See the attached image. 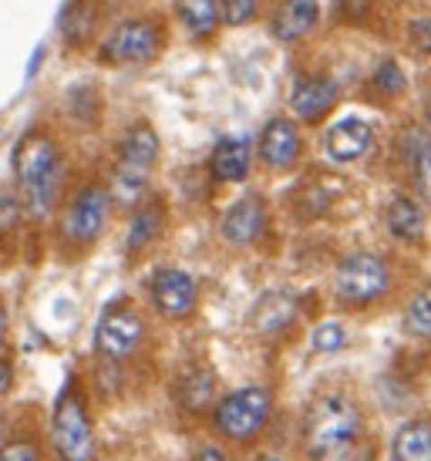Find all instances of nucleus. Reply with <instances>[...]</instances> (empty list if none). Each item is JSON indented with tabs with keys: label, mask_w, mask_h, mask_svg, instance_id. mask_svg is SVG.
Segmentation results:
<instances>
[{
	"label": "nucleus",
	"mask_w": 431,
	"mask_h": 461,
	"mask_svg": "<svg viewBox=\"0 0 431 461\" xmlns=\"http://www.w3.org/2000/svg\"><path fill=\"white\" fill-rule=\"evenodd\" d=\"M17 199L31 222H44L54 216L64 193V152L48 131L31 129L21 135L11 155Z\"/></svg>",
	"instance_id": "obj_1"
},
{
	"label": "nucleus",
	"mask_w": 431,
	"mask_h": 461,
	"mask_svg": "<svg viewBox=\"0 0 431 461\" xmlns=\"http://www.w3.org/2000/svg\"><path fill=\"white\" fill-rule=\"evenodd\" d=\"M374 88L381 95H388V98H398L408 88V75L401 71L398 61H381L378 71H374Z\"/></svg>",
	"instance_id": "obj_25"
},
{
	"label": "nucleus",
	"mask_w": 431,
	"mask_h": 461,
	"mask_svg": "<svg viewBox=\"0 0 431 461\" xmlns=\"http://www.w3.org/2000/svg\"><path fill=\"white\" fill-rule=\"evenodd\" d=\"M384 222H388V232L394 240H405V243H418L425 236V209H421L415 199L408 195H398L388 212H384Z\"/></svg>",
	"instance_id": "obj_19"
},
{
	"label": "nucleus",
	"mask_w": 431,
	"mask_h": 461,
	"mask_svg": "<svg viewBox=\"0 0 431 461\" xmlns=\"http://www.w3.org/2000/svg\"><path fill=\"white\" fill-rule=\"evenodd\" d=\"M411 41L421 54H431V21H415L411 24Z\"/></svg>",
	"instance_id": "obj_31"
},
{
	"label": "nucleus",
	"mask_w": 431,
	"mask_h": 461,
	"mask_svg": "<svg viewBox=\"0 0 431 461\" xmlns=\"http://www.w3.org/2000/svg\"><path fill=\"white\" fill-rule=\"evenodd\" d=\"M21 212H24V209H21V199L0 193V236H11V232H17Z\"/></svg>",
	"instance_id": "obj_29"
},
{
	"label": "nucleus",
	"mask_w": 431,
	"mask_h": 461,
	"mask_svg": "<svg viewBox=\"0 0 431 461\" xmlns=\"http://www.w3.org/2000/svg\"><path fill=\"white\" fill-rule=\"evenodd\" d=\"M7 323H11V317H7L4 300H0V354H4V344H7Z\"/></svg>",
	"instance_id": "obj_33"
},
{
	"label": "nucleus",
	"mask_w": 431,
	"mask_h": 461,
	"mask_svg": "<svg viewBox=\"0 0 431 461\" xmlns=\"http://www.w3.org/2000/svg\"><path fill=\"white\" fill-rule=\"evenodd\" d=\"M374 129L364 118H344L327 131V155L334 162H354L371 149Z\"/></svg>",
	"instance_id": "obj_16"
},
{
	"label": "nucleus",
	"mask_w": 431,
	"mask_h": 461,
	"mask_svg": "<svg viewBox=\"0 0 431 461\" xmlns=\"http://www.w3.org/2000/svg\"><path fill=\"white\" fill-rule=\"evenodd\" d=\"M176 14L186 27V34L196 41L216 34V27L223 21L219 17V0H176Z\"/></svg>",
	"instance_id": "obj_21"
},
{
	"label": "nucleus",
	"mask_w": 431,
	"mask_h": 461,
	"mask_svg": "<svg viewBox=\"0 0 431 461\" xmlns=\"http://www.w3.org/2000/svg\"><path fill=\"white\" fill-rule=\"evenodd\" d=\"M14 387V360L0 354V394H11Z\"/></svg>",
	"instance_id": "obj_32"
},
{
	"label": "nucleus",
	"mask_w": 431,
	"mask_h": 461,
	"mask_svg": "<svg viewBox=\"0 0 431 461\" xmlns=\"http://www.w3.org/2000/svg\"><path fill=\"white\" fill-rule=\"evenodd\" d=\"M428 122H431V98H428Z\"/></svg>",
	"instance_id": "obj_37"
},
{
	"label": "nucleus",
	"mask_w": 431,
	"mask_h": 461,
	"mask_svg": "<svg viewBox=\"0 0 431 461\" xmlns=\"http://www.w3.org/2000/svg\"><path fill=\"white\" fill-rule=\"evenodd\" d=\"M199 458H206V461H219V458H223V451H219V448H203V451H199Z\"/></svg>",
	"instance_id": "obj_35"
},
{
	"label": "nucleus",
	"mask_w": 431,
	"mask_h": 461,
	"mask_svg": "<svg viewBox=\"0 0 431 461\" xmlns=\"http://www.w3.org/2000/svg\"><path fill=\"white\" fill-rule=\"evenodd\" d=\"M256 11H260V0H219V17L229 27L250 24L256 17Z\"/></svg>",
	"instance_id": "obj_27"
},
{
	"label": "nucleus",
	"mask_w": 431,
	"mask_h": 461,
	"mask_svg": "<svg viewBox=\"0 0 431 461\" xmlns=\"http://www.w3.org/2000/svg\"><path fill=\"white\" fill-rule=\"evenodd\" d=\"M209 168H213V179L219 182H243L250 176V141L240 135L219 139L213 158H209Z\"/></svg>",
	"instance_id": "obj_17"
},
{
	"label": "nucleus",
	"mask_w": 431,
	"mask_h": 461,
	"mask_svg": "<svg viewBox=\"0 0 431 461\" xmlns=\"http://www.w3.org/2000/svg\"><path fill=\"white\" fill-rule=\"evenodd\" d=\"M391 286V269H388V259L378 257V253H351L337 263V273H334V290H337V300L344 307H368V303H378L381 296L388 294Z\"/></svg>",
	"instance_id": "obj_7"
},
{
	"label": "nucleus",
	"mask_w": 431,
	"mask_h": 461,
	"mask_svg": "<svg viewBox=\"0 0 431 461\" xmlns=\"http://www.w3.org/2000/svg\"><path fill=\"white\" fill-rule=\"evenodd\" d=\"M337 81L327 75H310V77H300L297 85H293V95H290V108L297 122H307V125H317L320 118L327 115L330 108L337 104Z\"/></svg>",
	"instance_id": "obj_12"
},
{
	"label": "nucleus",
	"mask_w": 431,
	"mask_h": 461,
	"mask_svg": "<svg viewBox=\"0 0 431 461\" xmlns=\"http://www.w3.org/2000/svg\"><path fill=\"white\" fill-rule=\"evenodd\" d=\"M7 441V421H4V411H0V445Z\"/></svg>",
	"instance_id": "obj_36"
},
{
	"label": "nucleus",
	"mask_w": 431,
	"mask_h": 461,
	"mask_svg": "<svg viewBox=\"0 0 431 461\" xmlns=\"http://www.w3.org/2000/svg\"><path fill=\"white\" fill-rule=\"evenodd\" d=\"M155 162H159V135L149 122H135L115 149L112 185H108L112 205H125L128 209V205L139 203L145 195Z\"/></svg>",
	"instance_id": "obj_3"
},
{
	"label": "nucleus",
	"mask_w": 431,
	"mask_h": 461,
	"mask_svg": "<svg viewBox=\"0 0 431 461\" xmlns=\"http://www.w3.org/2000/svg\"><path fill=\"white\" fill-rule=\"evenodd\" d=\"M41 61H44V48H38V51H34V58H31V68H27V77H34V71H38Z\"/></svg>",
	"instance_id": "obj_34"
},
{
	"label": "nucleus",
	"mask_w": 431,
	"mask_h": 461,
	"mask_svg": "<svg viewBox=\"0 0 431 461\" xmlns=\"http://www.w3.org/2000/svg\"><path fill=\"white\" fill-rule=\"evenodd\" d=\"M411 168H415V189L431 205V141L418 145V152L411 155Z\"/></svg>",
	"instance_id": "obj_26"
},
{
	"label": "nucleus",
	"mask_w": 431,
	"mask_h": 461,
	"mask_svg": "<svg viewBox=\"0 0 431 461\" xmlns=\"http://www.w3.org/2000/svg\"><path fill=\"white\" fill-rule=\"evenodd\" d=\"M405 327L411 337L431 340V283L421 286L418 294L411 296V303H408V310H405Z\"/></svg>",
	"instance_id": "obj_23"
},
{
	"label": "nucleus",
	"mask_w": 431,
	"mask_h": 461,
	"mask_svg": "<svg viewBox=\"0 0 431 461\" xmlns=\"http://www.w3.org/2000/svg\"><path fill=\"white\" fill-rule=\"evenodd\" d=\"M31 461V458H41V448L38 445H31V441H4L0 445V461Z\"/></svg>",
	"instance_id": "obj_30"
},
{
	"label": "nucleus",
	"mask_w": 431,
	"mask_h": 461,
	"mask_svg": "<svg viewBox=\"0 0 431 461\" xmlns=\"http://www.w3.org/2000/svg\"><path fill=\"white\" fill-rule=\"evenodd\" d=\"M361 411L351 397L320 394L304 414V441L307 451L317 458H337L351 451L361 438Z\"/></svg>",
	"instance_id": "obj_2"
},
{
	"label": "nucleus",
	"mask_w": 431,
	"mask_h": 461,
	"mask_svg": "<svg viewBox=\"0 0 431 461\" xmlns=\"http://www.w3.org/2000/svg\"><path fill=\"white\" fill-rule=\"evenodd\" d=\"M91 27H95V7L88 0H75L68 17H64V41L78 48V44H85L91 38Z\"/></svg>",
	"instance_id": "obj_24"
},
{
	"label": "nucleus",
	"mask_w": 431,
	"mask_h": 461,
	"mask_svg": "<svg viewBox=\"0 0 431 461\" xmlns=\"http://www.w3.org/2000/svg\"><path fill=\"white\" fill-rule=\"evenodd\" d=\"M344 344H347V330L337 321L320 323L317 330H314V350L317 354H337Z\"/></svg>",
	"instance_id": "obj_28"
},
{
	"label": "nucleus",
	"mask_w": 431,
	"mask_h": 461,
	"mask_svg": "<svg viewBox=\"0 0 431 461\" xmlns=\"http://www.w3.org/2000/svg\"><path fill=\"white\" fill-rule=\"evenodd\" d=\"M172 394L186 414H206L216 404V374L206 364H189L179 371Z\"/></svg>",
	"instance_id": "obj_14"
},
{
	"label": "nucleus",
	"mask_w": 431,
	"mask_h": 461,
	"mask_svg": "<svg viewBox=\"0 0 431 461\" xmlns=\"http://www.w3.org/2000/svg\"><path fill=\"white\" fill-rule=\"evenodd\" d=\"M317 17H320L317 0H280L277 14H273V21H270V31H273L277 41L293 44V41L307 38V34L317 27Z\"/></svg>",
	"instance_id": "obj_15"
},
{
	"label": "nucleus",
	"mask_w": 431,
	"mask_h": 461,
	"mask_svg": "<svg viewBox=\"0 0 431 461\" xmlns=\"http://www.w3.org/2000/svg\"><path fill=\"white\" fill-rule=\"evenodd\" d=\"M162 51V27L149 17L122 21L115 24L105 41L98 44V61L102 65H149Z\"/></svg>",
	"instance_id": "obj_8"
},
{
	"label": "nucleus",
	"mask_w": 431,
	"mask_h": 461,
	"mask_svg": "<svg viewBox=\"0 0 431 461\" xmlns=\"http://www.w3.org/2000/svg\"><path fill=\"white\" fill-rule=\"evenodd\" d=\"M297 317V300L290 294H263L253 310V327L260 333L287 330Z\"/></svg>",
	"instance_id": "obj_20"
},
{
	"label": "nucleus",
	"mask_w": 431,
	"mask_h": 461,
	"mask_svg": "<svg viewBox=\"0 0 431 461\" xmlns=\"http://www.w3.org/2000/svg\"><path fill=\"white\" fill-rule=\"evenodd\" d=\"M267 226V205L260 195H243L226 209L223 216V240L229 246H250L263 236Z\"/></svg>",
	"instance_id": "obj_13"
},
{
	"label": "nucleus",
	"mask_w": 431,
	"mask_h": 461,
	"mask_svg": "<svg viewBox=\"0 0 431 461\" xmlns=\"http://www.w3.org/2000/svg\"><path fill=\"white\" fill-rule=\"evenodd\" d=\"M142 340H145V321L139 310L128 303H112L95 327V354L105 364H122V360L135 357Z\"/></svg>",
	"instance_id": "obj_9"
},
{
	"label": "nucleus",
	"mask_w": 431,
	"mask_h": 461,
	"mask_svg": "<svg viewBox=\"0 0 431 461\" xmlns=\"http://www.w3.org/2000/svg\"><path fill=\"white\" fill-rule=\"evenodd\" d=\"M112 216V193L102 182L81 185L58 216V243L68 253H81L102 240L105 226Z\"/></svg>",
	"instance_id": "obj_4"
},
{
	"label": "nucleus",
	"mask_w": 431,
	"mask_h": 461,
	"mask_svg": "<svg viewBox=\"0 0 431 461\" xmlns=\"http://www.w3.org/2000/svg\"><path fill=\"white\" fill-rule=\"evenodd\" d=\"M149 296H152L155 310L169 317V321H186L192 310H196V300H199V286L192 280V273L179 267H162L155 269L152 283H149Z\"/></svg>",
	"instance_id": "obj_10"
},
{
	"label": "nucleus",
	"mask_w": 431,
	"mask_h": 461,
	"mask_svg": "<svg viewBox=\"0 0 431 461\" xmlns=\"http://www.w3.org/2000/svg\"><path fill=\"white\" fill-rule=\"evenodd\" d=\"M51 451L68 461H88L95 455V428H91L88 397L71 374V381L54 401L51 411Z\"/></svg>",
	"instance_id": "obj_5"
},
{
	"label": "nucleus",
	"mask_w": 431,
	"mask_h": 461,
	"mask_svg": "<svg viewBox=\"0 0 431 461\" xmlns=\"http://www.w3.org/2000/svg\"><path fill=\"white\" fill-rule=\"evenodd\" d=\"M300 149H304V139H300V129L290 118H273L263 125L260 131V162L267 168H290L297 158H300Z\"/></svg>",
	"instance_id": "obj_11"
},
{
	"label": "nucleus",
	"mask_w": 431,
	"mask_h": 461,
	"mask_svg": "<svg viewBox=\"0 0 431 461\" xmlns=\"http://www.w3.org/2000/svg\"><path fill=\"white\" fill-rule=\"evenodd\" d=\"M391 455L394 458H408V461H428L431 458V421L415 418V421L401 424L391 441Z\"/></svg>",
	"instance_id": "obj_22"
},
{
	"label": "nucleus",
	"mask_w": 431,
	"mask_h": 461,
	"mask_svg": "<svg viewBox=\"0 0 431 461\" xmlns=\"http://www.w3.org/2000/svg\"><path fill=\"white\" fill-rule=\"evenodd\" d=\"M162 222H165L162 199H149V203H142L139 209H135V216H132V226H128V240H125L128 257H139V253H145V249L159 240Z\"/></svg>",
	"instance_id": "obj_18"
},
{
	"label": "nucleus",
	"mask_w": 431,
	"mask_h": 461,
	"mask_svg": "<svg viewBox=\"0 0 431 461\" xmlns=\"http://www.w3.org/2000/svg\"><path fill=\"white\" fill-rule=\"evenodd\" d=\"M270 414H273V394L267 387H240L213 404V428L229 445H250L267 428Z\"/></svg>",
	"instance_id": "obj_6"
}]
</instances>
